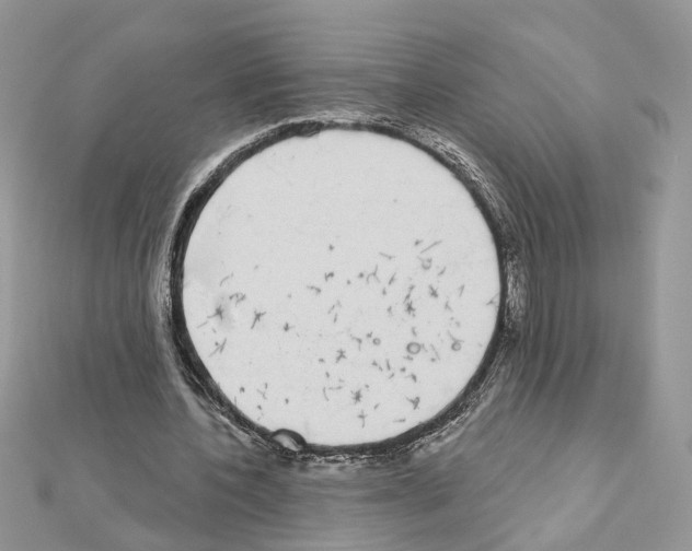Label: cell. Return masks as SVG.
<instances>
[{"label": "cell", "mask_w": 692, "mask_h": 551, "mask_svg": "<svg viewBox=\"0 0 692 551\" xmlns=\"http://www.w3.org/2000/svg\"><path fill=\"white\" fill-rule=\"evenodd\" d=\"M432 267L381 250L311 253L250 219L188 261L208 344L234 385L270 412L377 406L400 303Z\"/></svg>", "instance_id": "6da1fadb"}]
</instances>
